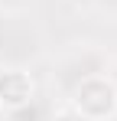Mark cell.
Masks as SVG:
<instances>
[{
  "label": "cell",
  "instance_id": "6da1fadb",
  "mask_svg": "<svg viewBox=\"0 0 117 121\" xmlns=\"http://www.w3.org/2000/svg\"><path fill=\"white\" fill-rule=\"evenodd\" d=\"M29 95H33V85H29L26 75L7 72V75L0 79V101H7V105H23Z\"/></svg>",
  "mask_w": 117,
  "mask_h": 121
}]
</instances>
